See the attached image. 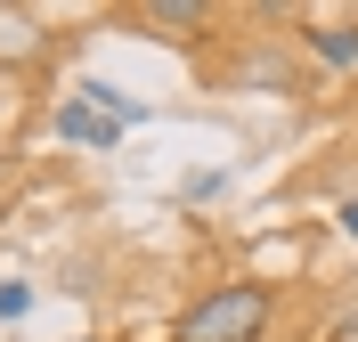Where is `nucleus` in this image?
Segmentation results:
<instances>
[{
    "label": "nucleus",
    "mask_w": 358,
    "mask_h": 342,
    "mask_svg": "<svg viewBox=\"0 0 358 342\" xmlns=\"http://www.w3.org/2000/svg\"><path fill=\"white\" fill-rule=\"evenodd\" d=\"M268 326H277V285L220 277V285L187 294V310L171 318V342H268Z\"/></svg>",
    "instance_id": "1"
},
{
    "label": "nucleus",
    "mask_w": 358,
    "mask_h": 342,
    "mask_svg": "<svg viewBox=\"0 0 358 342\" xmlns=\"http://www.w3.org/2000/svg\"><path fill=\"white\" fill-rule=\"evenodd\" d=\"M122 24H138V33H155V41H171V49H196L203 33H220V8H212V0H147V8H131Z\"/></svg>",
    "instance_id": "2"
},
{
    "label": "nucleus",
    "mask_w": 358,
    "mask_h": 342,
    "mask_svg": "<svg viewBox=\"0 0 358 342\" xmlns=\"http://www.w3.org/2000/svg\"><path fill=\"white\" fill-rule=\"evenodd\" d=\"M293 41H301V57H317V66H334V73L358 66V17H310Z\"/></svg>",
    "instance_id": "3"
},
{
    "label": "nucleus",
    "mask_w": 358,
    "mask_h": 342,
    "mask_svg": "<svg viewBox=\"0 0 358 342\" xmlns=\"http://www.w3.org/2000/svg\"><path fill=\"white\" fill-rule=\"evenodd\" d=\"M228 82H236V90H261V98H293V82H301V73H293L285 41H261L245 66H228Z\"/></svg>",
    "instance_id": "4"
},
{
    "label": "nucleus",
    "mask_w": 358,
    "mask_h": 342,
    "mask_svg": "<svg viewBox=\"0 0 358 342\" xmlns=\"http://www.w3.org/2000/svg\"><path fill=\"white\" fill-rule=\"evenodd\" d=\"M49 131L66 138V147H114V138H122V122H106V114H98V106H90L82 90H73V98H57Z\"/></svg>",
    "instance_id": "5"
},
{
    "label": "nucleus",
    "mask_w": 358,
    "mask_h": 342,
    "mask_svg": "<svg viewBox=\"0 0 358 342\" xmlns=\"http://www.w3.org/2000/svg\"><path fill=\"white\" fill-rule=\"evenodd\" d=\"M82 98L98 114H106V122H122V131H138V122H147V98H131V90H114V82H98V73H90L82 82Z\"/></svg>",
    "instance_id": "6"
},
{
    "label": "nucleus",
    "mask_w": 358,
    "mask_h": 342,
    "mask_svg": "<svg viewBox=\"0 0 358 342\" xmlns=\"http://www.w3.org/2000/svg\"><path fill=\"white\" fill-rule=\"evenodd\" d=\"M33 301H41V285H33V277H0V326L33 318Z\"/></svg>",
    "instance_id": "7"
},
{
    "label": "nucleus",
    "mask_w": 358,
    "mask_h": 342,
    "mask_svg": "<svg viewBox=\"0 0 358 342\" xmlns=\"http://www.w3.org/2000/svg\"><path fill=\"white\" fill-rule=\"evenodd\" d=\"M220 196H228V171H220V163H212V171H196V180L179 187V204H220Z\"/></svg>",
    "instance_id": "8"
},
{
    "label": "nucleus",
    "mask_w": 358,
    "mask_h": 342,
    "mask_svg": "<svg viewBox=\"0 0 358 342\" xmlns=\"http://www.w3.org/2000/svg\"><path fill=\"white\" fill-rule=\"evenodd\" d=\"M317 342H358V301H342L334 318H326V334H317Z\"/></svg>",
    "instance_id": "9"
},
{
    "label": "nucleus",
    "mask_w": 358,
    "mask_h": 342,
    "mask_svg": "<svg viewBox=\"0 0 358 342\" xmlns=\"http://www.w3.org/2000/svg\"><path fill=\"white\" fill-rule=\"evenodd\" d=\"M334 220H342V236L358 245V196H342V212H334Z\"/></svg>",
    "instance_id": "10"
},
{
    "label": "nucleus",
    "mask_w": 358,
    "mask_h": 342,
    "mask_svg": "<svg viewBox=\"0 0 358 342\" xmlns=\"http://www.w3.org/2000/svg\"><path fill=\"white\" fill-rule=\"evenodd\" d=\"M8 180H17V155H0V196H8Z\"/></svg>",
    "instance_id": "11"
}]
</instances>
